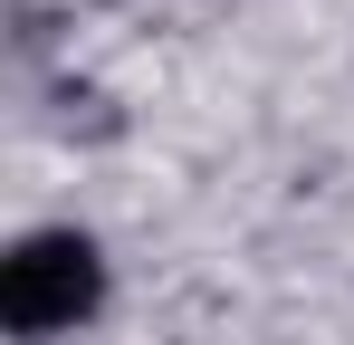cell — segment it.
I'll list each match as a JSON object with an SVG mask.
<instances>
[{"instance_id": "obj_1", "label": "cell", "mask_w": 354, "mask_h": 345, "mask_svg": "<svg viewBox=\"0 0 354 345\" xmlns=\"http://www.w3.org/2000/svg\"><path fill=\"white\" fill-rule=\"evenodd\" d=\"M106 307V249L86 230H29L0 259V326L19 345H58Z\"/></svg>"}]
</instances>
